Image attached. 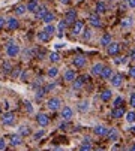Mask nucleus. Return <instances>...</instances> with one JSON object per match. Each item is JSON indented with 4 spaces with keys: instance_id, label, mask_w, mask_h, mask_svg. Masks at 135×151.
<instances>
[{
    "instance_id": "obj_10",
    "label": "nucleus",
    "mask_w": 135,
    "mask_h": 151,
    "mask_svg": "<svg viewBox=\"0 0 135 151\" xmlns=\"http://www.w3.org/2000/svg\"><path fill=\"white\" fill-rule=\"evenodd\" d=\"M110 81H111V85L113 87H120L122 85V82H123V78H122V75L120 73H113V76L110 78Z\"/></svg>"
},
{
    "instance_id": "obj_5",
    "label": "nucleus",
    "mask_w": 135,
    "mask_h": 151,
    "mask_svg": "<svg viewBox=\"0 0 135 151\" xmlns=\"http://www.w3.org/2000/svg\"><path fill=\"white\" fill-rule=\"evenodd\" d=\"M65 21L66 24H74L77 21V11L75 9H69L66 12V15H65Z\"/></svg>"
},
{
    "instance_id": "obj_31",
    "label": "nucleus",
    "mask_w": 135,
    "mask_h": 151,
    "mask_svg": "<svg viewBox=\"0 0 135 151\" xmlns=\"http://www.w3.org/2000/svg\"><path fill=\"white\" fill-rule=\"evenodd\" d=\"M66 21L63 19V21H60L59 23V25H57V30H59V37H62L63 36V31H65V29H66Z\"/></svg>"
},
{
    "instance_id": "obj_48",
    "label": "nucleus",
    "mask_w": 135,
    "mask_h": 151,
    "mask_svg": "<svg viewBox=\"0 0 135 151\" xmlns=\"http://www.w3.org/2000/svg\"><path fill=\"white\" fill-rule=\"evenodd\" d=\"M30 55H32V51H24V60L30 58Z\"/></svg>"
},
{
    "instance_id": "obj_27",
    "label": "nucleus",
    "mask_w": 135,
    "mask_h": 151,
    "mask_svg": "<svg viewBox=\"0 0 135 151\" xmlns=\"http://www.w3.org/2000/svg\"><path fill=\"white\" fill-rule=\"evenodd\" d=\"M111 97H113V91L111 90H104L102 94H101V99H102L104 102H108Z\"/></svg>"
},
{
    "instance_id": "obj_45",
    "label": "nucleus",
    "mask_w": 135,
    "mask_h": 151,
    "mask_svg": "<svg viewBox=\"0 0 135 151\" xmlns=\"http://www.w3.org/2000/svg\"><path fill=\"white\" fill-rule=\"evenodd\" d=\"M20 73H21V70H20V69L17 67L15 70H12V78H18V76H20Z\"/></svg>"
},
{
    "instance_id": "obj_56",
    "label": "nucleus",
    "mask_w": 135,
    "mask_h": 151,
    "mask_svg": "<svg viewBox=\"0 0 135 151\" xmlns=\"http://www.w3.org/2000/svg\"><path fill=\"white\" fill-rule=\"evenodd\" d=\"M128 151H135V144H134L132 147H129V148H128Z\"/></svg>"
},
{
    "instance_id": "obj_49",
    "label": "nucleus",
    "mask_w": 135,
    "mask_h": 151,
    "mask_svg": "<svg viewBox=\"0 0 135 151\" xmlns=\"http://www.w3.org/2000/svg\"><path fill=\"white\" fill-rule=\"evenodd\" d=\"M83 144H84V145H90V138H89V136H86V138H84V141H83Z\"/></svg>"
},
{
    "instance_id": "obj_11",
    "label": "nucleus",
    "mask_w": 135,
    "mask_h": 151,
    "mask_svg": "<svg viewBox=\"0 0 135 151\" xmlns=\"http://www.w3.org/2000/svg\"><path fill=\"white\" fill-rule=\"evenodd\" d=\"M120 49V45L117 42H111L110 45L107 47V52H108V55H116L117 52Z\"/></svg>"
},
{
    "instance_id": "obj_3",
    "label": "nucleus",
    "mask_w": 135,
    "mask_h": 151,
    "mask_svg": "<svg viewBox=\"0 0 135 151\" xmlns=\"http://www.w3.org/2000/svg\"><path fill=\"white\" fill-rule=\"evenodd\" d=\"M14 121H15V114L14 112H5L2 115V123L5 126H12Z\"/></svg>"
},
{
    "instance_id": "obj_29",
    "label": "nucleus",
    "mask_w": 135,
    "mask_h": 151,
    "mask_svg": "<svg viewBox=\"0 0 135 151\" xmlns=\"http://www.w3.org/2000/svg\"><path fill=\"white\" fill-rule=\"evenodd\" d=\"M107 12V5L104 2H99L96 5V14H105Z\"/></svg>"
},
{
    "instance_id": "obj_38",
    "label": "nucleus",
    "mask_w": 135,
    "mask_h": 151,
    "mask_svg": "<svg viewBox=\"0 0 135 151\" xmlns=\"http://www.w3.org/2000/svg\"><path fill=\"white\" fill-rule=\"evenodd\" d=\"M45 93H47V91H45L44 87H42V88H39V90L36 91V100H41V99H42V97L45 96Z\"/></svg>"
},
{
    "instance_id": "obj_26",
    "label": "nucleus",
    "mask_w": 135,
    "mask_h": 151,
    "mask_svg": "<svg viewBox=\"0 0 135 151\" xmlns=\"http://www.w3.org/2000/svg\"><path fill=\"white\" fill-rule=\"evenodd\" d=\"M102 67H104L102 63L93 64V67H92V75H101V72H102Z\"/></svg>"
},
{
    "instance_id": "obj_32",
    "label": "nucleus",
    "mask_w": 135,
    "mask_h": 151,
    "mask_svg": "<svg viewBox=\"0 0 135 151\" xmlns=\"http://www.w3.org/2000/svg\"><path fill=\"white\" fill-rule=\"evenodd\" d=\"M2 70H3V73H11L12 64H11L9 61H3V63H2Z\"/></svg>"
},
{
    "instance_id": "obj_40",
    "label": "nucleus",
    "mask_w": 135,
    "mask_h": 151,
    "mask_svg": "<svg viewBox=\"0 0 135 151\" xmlns=\"http://www.w3.org/2000/svg\"><path fill=\"white\" fill-rule=\"evenodd\" d=\"M24 108H26V111H27V112H29V114H33V106H32V103L30 102H24Z\"/></svg>"
},
{
    "instance_id": "obj_20",
    "label": "nucleus",
    "mask_w": 135,
    "mask_h": 151,
    "mask_svg": "<svg viewBox=\"0 0 135 151\" xmlns=\"http://www.w3.org/2000/svg\"><path fill=\"white\" fill-rule=\"evenodd\" d=\"M18 135L20 136H29V135H32V129L29 126H26V124H23V126L18 129Z\"/></svg>"
},
{
    "instance_id": "obj_12",
    "label": "nucleus",
    "mask_w": 135,
    "mask_h": 151,
    "mask_svg": "<svg viewBox=\"0 0 135 151\" xmlns=\"http://www.w3.org/2000/svg\"><path fill=\"white\" fill-rule=\"evenodd\" d=\"M6 25H8L9 30H17L20 27V23H18V19L15 17H11V18L6 19Z\"/></svg>"
},
{
    "instance_id": "obj_36",
    "label": "nucleus",
    "mask_w": 135,
    "mask_h": 151,
    "mask_svg": "<svg viewBox=\"0 0 135 151\" xmlns=\"http://www.w3.org/2000/svg\"><path fill=\"white\" fill-rule=\"evenodd\" d=\"M113 106L114 108H120V106H123V97H116L114 99V102H113Z\"/></svg>"
},
{
    "instance_id": "obj_60",
    "label": "nucleus",
    "mask_w": 135,
    "mask_h": 151,
    "mask_svg": "<svg viewBox=\"0 0 135 151\" xmlns=\"http://www.w3.org/2000/svg\"><path fill=\"white\" fill-rule=\"evenodd\" d=\"M131 130H132V132H135V126H132V129H131Z\"/></svg>"
},
{
    "instance_id": "obj_2",
    "label": "nucleus",
    "mask_w": 135,
    "mask_h": 151,
    "mask_svg": "<svg viewBox=\"0 0 135 151\" xmlns=\"http://www.w3.org/2000/svg\"><path fill=\"white\" fill-rule=\"evenodd\" d=\"M47 108L50 111H57V109L62 108V100H60L59 97H51V99H48V102H47Z\"/></svg>"
},
{
    "instance_id": "obj_14",
    "label": "nucleus",
    "mask_w": 135,
    "mask_h": 151,
    "mask_svg": "<svg viewBox=\"0 0 135 151\" xmlns=\"http://www.w3.org/2000/svg\"><path fill=\"white\" fill-rule=\"evenodd\" d=\"M86 57L84 55H77L75 58H74V66L75 67H78V69H81V67H84L86 66Z\"/></svg>"
},
{
    "instance_id": "obj_52",
    "label": "nucleus",
    "mask_w": 135,
    "mask_h": 151,
    "mask_svg": "<svg viewBox=\"0 0 135 151\" xmlns=\"http://www.w3.org/2000/svg\"><path fill=\"white\" fill-rule=\"evenodd\" d=\"M27 80V72H23V75H21V81H26Z\"/></svg>"
},
{
    "instance_id": "obj_55",
    "label": "nucleus",
    "mask_w": 135,
    "mask_h": 151,
    "mask_svg": "<svg viewBox=\"0 0 135 151\" xmlns=\"http://www.w3.org/2000/svg\"><path fill=\"white\" fill-rule=\"evenodd\" d=\"M131 58H135V48H134L132 52H131Z\"/></svg>"
},
{
    "instance_id": "obj_41",
    "label": "nucleus",
    "mask_w": 135,
    "mask_h": 151,
    "mask_svg": "<svg viewBox=\"0 0 135 151\" xmlns=\"http://www.w3.org/2000/svg\"><path fill=\"white\" fill-rule=\"evenodd\" d=\"M81 33H84V41H89V39L92 37V31L89 30V29H83V31H81Z\"/></svg>"
},
{
    "instance_id": "obj_43",
    "label": "nucleus",
    "mask_w": 135,
    "mask_h": 151,
    "mask_svg": "<svg viewBox=\"0 0 135 151\" xmlns=\"http://www.w3.org/2000/svg\"><path fill=\"white\" fill-rule=\"evenodd\" d=\"M78 151H92V147H90V145H84V144H83V145L80 147Z\"/></svg>"
},
{
    "instance_id": "obj_16",
    "label": "nucleus",
    "mask_w": 135,
    "mask_h": 151,
    "mask_svg": "<svg viewBox=\"0 0 135 151\" xmlns=\"http://www.w3.org/2000/svg\"><path fill=\"white\" fill-rule=\"evenodd\" d=\"M38 6H39L38 0H29V2H27V5H26V9L29 11V12H35V11L38 9Z\"/></svg>"
},
{
    "instance_id": "obj_28",
    "label": "nucleus",
    "mask_w": 135,
    "mask_h": 151,
    "mask_svg": "<svg viewBox=\"0 0 135 151\" xmlns=\"http://www.w3.org/2000/svg\"><path fill=\"white\" fill-rule=\"evenodd\" d=\"M47 75H48V78H56V76L59 75V67L51 66V67L48 69V72H47Z\"/></svg>"
},
{
    "instance_id": "obj_30",
    "label": "nucleus",
    "mask_w": 135,
    "mask_h": 151,
    "mask_svg": "<svg viewBox=\"0 0 135 151\" xmlns=\"http://www.w3.org/2000/svg\"><path fill=\"white\" fill-rule=\"evenodd\" d=\"M50 37H51V36H50V35H47L44 30L38 33V39H39L41 42H48V41H50Z\"/></svg>"
},
{
    "instance_id": "obj_18",
    "label": "nucleus",
    "mask_w": 135,
    "mask_h": 151,
    "mask_svg": "<svg viewBox=\"0 0 135 151\" xmlns=\"http://www.w3.org/2000/svg\"><path fill=\"white\" fill-rule=\"evenodd\" d=\"M48 12V9H47V6H38V9L35 11V17L38 19H42V17Z\"/></svg>"
},
{
    "instance_id": "obj_17",
    "label": "nucleus",
    "mask_w": 135,
    "mask_h": 151,
    "mask_svg": "<svg viewBox=\"0 0 135 151\" xmlns=\"http://www.w3.org/2000/svg\"><path fill=\"white\" fill-rule=\"evenodd\" d=\"M123 115H125L123 106H120V108H113V111H111V117H113V118H122Z\"/></svg>"
},
{
    "instance_id": "obj_4",
    "label": "nucleus",
    "mask_w": 135,
    "mask_h": 151,
    "mask_svg": "<svg viewBox=\"0 0 135 151\" xmlns=\"http://www.w3.org/2000/svg\"><path fill=\"white\" fill-rule=\"evenodd\" d=\"M36 121H38V124H39L41 127H47V126L50 124V117L47 115V114L41 112V114L36 115Z\"/></svg>"
},
{
    "instance_id": "obj_13",
    "label": "nucleus",
    "mask_w": 135,
    "mask_h": 151,
    "mask_svg": "<svg viewBox=\"0 0 135 151\" xmlns=\"http://www.w3.org/2000/svg\"><path fill=\"white\" fill-rule=\"evenodd\" d=\"M105 136H108V139H110L111 142H116L119 139V130L117 129H108Z\"/></svg>"
},
{
    "instance_id": "obj_1",
    "label": "nucleus",
    "mask_w": 135,
    "mask_h": 151,
    "mask_svg": "<svg viewBox=\"0 0 135 151\" xmlns=\"http://www.w3.org/2000/svg\"><path fill=\"white\" fill-rule=\"evenodd\" d=\"M20 54V45L15 43V42H8V45H6V55L14 58V57H17Z\"/></svg>"
},
{
    "instance_id": "obj_8",
    "label": "nucleus",
    "mask_w": 135,
    "mask_h": 151,
    "mask_svg": "<svg viewBox=\"0 0 135 151\" xmlns=\"http://www.w3.org/2000/svg\"><path fill=\"white\" fill-rule=\"evenodd\" d=\"M74 117V111H72V108H69V106H63L62 108V118L65 121H69L71 118Z\"/></svg>"
},
{
    "instance_id": "obj_50",
    "label": "nucleus",
    "mask_w": 135,
    "mask_h": 151,
    "mask_svg": "<svg viewBox=\"0 0 135 151\" xmlns=\"http://www.w3.org/2000/svg\"><path fill=\"white\" fill-rule=\"evenodd\" d=\"M131 106H132V108H135V94H132V96H131Z\"/></svg>"
},
{
    "instance_id": "obj_9",
    "label": "nucleus",
    "mask_w": 135,
    "mask_h": 151,
    "mask_svg": "<svg viewBox=\"0 0 135 151\" xmlns=\"http://www.w3.org/2000/svg\"><path fill=\"white\" fill-rule=\"evenodd\" d=\"M89 21H90V24L93 25V27H101L102 25V21H101V17L95 12V14H90V17H89Z\"/></svg>"
},
{
    "instance_id": "obj_25",
    "label": "nucleus",
    "mask_w": 135,
    "mask_h": 151,
    "mask_svg": "<svg viewBox=\"0 0 135 151\" xmlns=\"http://www.w3.org/2000/svg\"><path fill=\"white\" fill-rule=\"evenodd\" d=\"M110 43H111V35L105 33L102 37H101V45H102V47H108Z\"/></svg>"
},
{
    "instance_id": "obj_51",
    "label": "nucleus",
    "mask_w": 135,
    "mask_h": 151,
    "mask_svg": "<svg viewBox=\"0 0 135 151\" xmlns=\"http://www.w3.org/2000/svg\"><path fill=\"white\" fill-rule=\"evenodd\" d=\"M129 73H131V76H134V78H135V66H134V67H131Z\"/></svg>"
},
{
    "instance_id": "obj_34",
    "label": "nucleus",
    "mask_w": 135,
    "mask_h": 151,
    "mask_svg": "<svg viewBox=\"0 0 135 151\" xmlns=\"http://www.w3.org/2000/svg\"><path fill=\"white\" fill-rule=\"evenodd\" d=\"M44 31H45L47 35L53 36V35H54V31H56V27H54L53 24H47V25H45V29H44Z\"/></svg>"
},
{
    "instance_id": "obj_22",
    "label": "nucleus",
    "mask_w": 135,
    "mask_h": 151,
    "mask_svg": "<svg viewBox=\"0 0 135 151\" xmlns=\"http://www.w3.org/2000/svg\"><path fill=\"white\" fill-rule=\"evenodd\" d=\"M89 108H90V102L89 100H83V102L78 103V111L80 112H87Z\"/></svg>"
},
{
    "instance_id": "obj_39",
    "label": "nucleus",
    "mask_w": 135,
    "mask_h": 151,
    "mask_svg": "<svg viewBox=\"0 0 135 151\" xmlns=\"http://www.w3.org/2000/svg\"><path fill=\"white\" fill-rule=\"evenodd\" d=\"M44 135H45V130H39V132H36L35 135H33V139L38 141V139H41V138H44Z\"/></svg>"
},
{
    "instance_id": "obj_53",
    "label": "nucleus",
    "mask_w": 135,
    "mask_h": 151,
    "mask_svg": "<svg viewBox=\"0 0 135 151\" xmlns=\"http://www.w3.org/2000/svg\"><path fill=\"white\" fill-rule=\"evenodd\" d=\"M66 127H68V124H66V123H62V124H60V129H62V130H65Z\"/></svg>"
},
{
    "instance_id": "obj_35",
    "label": "nucleus",
    "mask_w": 135,
    "mask_h": 151,
    "mask_svg": "<svg viewBox=\"0 0 135 151\" xmlns=\"http://www.w3.org/2000/svg\"><path fill=\"white\" fill-rule=\"evenodd\" d=\"M125 115H126V121L128 123H135V112H134V111L125 112Z\"/></svg>"
},
{
    "instance_id": "obj_19",
    "label": "nucleus",
    "mask_w": 135,
    "mask_h": 151,
    "mask_svg": "<svg viewBox=\"0 0 135 151\" xmlns=\"http://www.w3.org/2000/svg\"><path fill=\"white\" fill-rule=\"evenodd\" d=\"M9 142H11L12 147H18V145H21V142H23V136H20V135H12Z\"/></svg>"
},
{
    "instance_id": "obj_33",
    "label": "nucleus",
    "mask_w": 135,
    "mask_h": 151,
    "mask_svg": "<svg viewBox=\"0 0 135 151\" xmlns=\"http://www.w3.org/2000/svg\"><path fill=\"white\" fill-rule=\"evenodd\" d=\"M26 5H17L15 6V14L17 15H24L26 14Z\"/></svg>"
},
{
    "instance_id": "obj_42",
    "label": "nucleus",
    "mask_w": 135,
    "mask_h": 151,
    "mask_svg": "<svg viewBox=\"0 0 135 151\" xmlns=\"http://www.w3.org/2000/svg\"><path fill=\"white\" fill-rule=\"evenodd\" d=\"M50 60H51V61H54V63H57V61L60 60V57H59L57 52H51V54H50Z\"/></svg>"
},
{
    "instance_id": "obj_7",
    "label": "nucleus",
    "mask_w": 135,
    "mask_h": 151,
    "mask_svg": "<svg viewBox=\"0 0 135 151\" xmlns=\"http://www.w3.org/2000/svg\"><path fill=\"white\" fill-rule=\"evenodd\" d=\"M83 29H84V23L83 21H77L72 24V33L75 35V36H78V35H81V31H83Z\"/></svg>"
},
{
    "instance_id": "obj_37",
    "label": "nucleus",
    "mask_w": 135,
    "mask_h": 151,
    "mask_svg": "<svg viewBox=\"0 0 135 151\" xmlns=\"http://www.w3.org/2000/svg\"><path fill=\"white\" fill-rule=\"evenodd\" d=\"M131 25H132V19H131V18L122 19V27H123V29H129Z\"/></svg>"
},
{
    "instance_id": "obj_24",
    "label": "nucleus",
    "mask_w": 135,
    "mask_h": 151,
    "mask_svg": "<svg viewBox=\"0 0 135 151\" xmlns=\"http://www.w3.org/2000/svg\"><path fill=\"white\" fill-rule=\"evenodd\" d=\"M107 127H104V126H96L93 129V132H95V135L96 136H105L107 135Z\"/></svg>"
},
{
    "instance_id": "obj_44",
    "label": "nucleus",
    "mask_w": 135,
    "mask_h": 151,
    "mask_svg": "<svg viewBox=\"0 0 135 151\" xmlns=\"http://www.w3.org/2000/svg\"><path fill=\"white\" fill-rule=\"evenodd\" d=\"M5 148H6V141L3 138H0V151H3Z\"/></svg>"
},
{
    "instance_id": "obj_23",
    "label": "nucleus",
    "mask_w": 135,
    "mask_h": 151,
    "mask_svg": "<svg viewBox=\"0 0 135 151\" xmlns=\"http://www.w3.org/2000/svg\"><path fill=\"white\" fill-rule=\"evenodd\" d=\"M101 76L104 78V80H110V78L113 76V69H110V67H102V72H101Z\"/></svg>"
},
{
    "instance_id": "obj_54",
    "label": "nucleus",
    "mask_w": 135,
    "mask_h": 151,
    "mask_svg": "<svg viewBox=\"0 0 135 151\" xmlns=\"http://www.w3.org/2000/svg\"><path fill=\"white\" fill-rule=\"evenodd\" d=\"M63 47H65L63 43H57V45H56V48H57V49H59V48H63Z\"/></svg>"
},
{
    "instance_id": "obj_57",
    "label": "nucleus",
    "mask_w": 135,
    "mask_h": 151,
    "mask_svg": "<svg viewBox=\"0 0 135 151\" xmlns=\"http://www.w3.org/2000/svg\"><path fill=\"white\" fill-rule=\"evenodd\" d=\"M54 151H65L63 148H60V147H57V148H54Z\"/></svg>"
},
{
    "instance_id": "obj_59",
    "label": "nucleus",
    "mask_w": 135,
    "mask_h": 151,
    "mask_svg": "<svg viewBox=\"0 0 135 151\" xmlns=\"http://www.w3.org/2000/svg\"><path fill=\"white\" fill-rule=\"evenodd\" d=\"M95 151H105V150H102V148H96V150H95Z\"/></svg>"
},
{
    "instance_id": "obj_15",
    "label": "nucleus",
    "mask_w": 135,
    "mask_h": 151,
    "mask_svg": "<svg viewBox=\"0 0 135 151\" xmlns=\"http://www.w3.org/2000/svg\"><path fill=\"white\" fill-rule=\"evenodd\" d=\"M75 70H72V69H68L65 73H63V80L66 81V82H72L74 80H75Z\"/></svg>"
},
{
    "instance_id": "obj_21",
    "label": "nucleus",
    "mask_w": 135,
    "mask_h": 151,
    "mask_svg": "<svg viewBox=\"0 0 135 151\" xmlns=\"http://www.w3.org/2000/svg\"><path fill=\"white\" fill-rule=\"evenodd\" d=\"M54 19H56V15H54V12H47V14L42 17V21L45 24H51Z\"/></svg>"
},
{
    "instance_id": "obj_58",
    "label": "nucleus",
    "mask_w": 135,
    "mask_h": 151,
    "mask_svg": "<svg viewBox=\"0 0 135 151\" xmlns=\"http://www.w3.org/2000/svg\"><path fill=\"white\" fill-rule=\"evenodd\" d=\"M69 2H71V0H62V3H65V5H68Z\"/></svg>"
},
{
    "instance_id": "obj_47",
    "label": "nucleus",
    "mask_w": 135,
    "mask_h": 151,
    "mask_svg": "<svg viewBox=\"0 0 135 151\" xmlns=\"http://www.w3.org/2000/svg\"><path fill=\"white\" fill-rule=\"evenodd\" d=\"M5 24H6V19H5L2 15H0V30H2V27H3Z\"/></svg>"
},
{
    "instance_id": "obj_46",
    "label": "nucleus",
    "mask_w": 135,
    "mask_h": 151,
    "mask_svg": "<svg viewBox=\"0 0 135 151\" xmlns=\"http://www.w3.org/2000/svg\"><path fill=\"white\" fill-rule=\"evenodd\" d=\"M126 2H128V6H129V8L135 9V0H126Z\"/></svg>"
},
{
    "instance_id": "obj_6",
    "label": "nucleus",
    "mask_w": 135,
    "mask_h": 151,
    "mask_svg": "<svg viewBox=\"0 0 135 151\" xmlns=\"http://www.w3.org/2000/svg\"><path fill=\"white\" fill-rule=\"evenodd\" d=\"M87 81V78L84 76V75H81V76H75V80L72 81V87H74V90H80L81 87L84 85V82Z\"/></svg>"
}]
</instances>
